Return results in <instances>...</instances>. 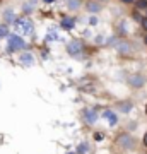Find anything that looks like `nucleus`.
Returning a JSON list of instances; mask_svg holds the SVG:
<instances>
[{"instance_id": "f257e3e1", "label": "nucleus", "mask_w": 147, "mask_h": 154, "mask_svg": "<svg viewBox=\"0 0 147 154\" xmlns=\"http://www.w3.org/2000/svg\"><path fill=\"white\" fill-rule=\"evenodd\" d=\"M24 48H26V41L21 38V34H9V38H7V51L9 53H14V51Z\"/></svg>"}, {"instance_id": "f03ea898", "label": "nucleus", "mask_w": 147, "mask_h": 154, "mask_svg": "<svg viewBox=\"0 0 147 154\" xmlns=\"http://www.w3.org/2000/svg\"><path fill=\"white\" fill-rule=\"evenodd\" d=\"M14 29H16L17 34H31L34 31V26L33 22L29 21V19H26V17H19V19H16V22H14Z\"/></svg>"}, {"instance_id": "7ed1b4c3", "label": "nucleus", "mask_w": 147, "mask_h": 154, "mask_svg": "<svg viewBox=\"0 0 147 154\" xmlns=\"http://www.w3.org/2000/svg\"><path fill=\"white\" fill-rule=\"evenodd\" d=\"M67 51H69V55L81 58L82 51H84V48H82V43L79 41V39H74V41H70V43H67Z\"/></svg>"}, {"instance_id": "20e7f679", "label": "nucleus", "mask_w": 147, "mask_h": 154, "mask_svg": "<svg viewBox=\"0 0 147 154\" xmlns=\"http://www.w3.org/2000/svg\"><path fill=\"white\" fill-rule=\"evenodd\" d=\"M116 144L123 149H133L135 139L132 137L130 134H121V135H118V139H116Z\"/></svg>"}, {"instance_id": "39448f33", "label": "nucleus", "mask_w": 147, "mask_h": 154, "mask_svg": "<svg viewBox=\"0 0 147 154\" xmlns=\"http://www.w3.org/2000/svg\"><path fill=\"white\" fill-rule=\"evenodd\" d=\"M115 48H116V51L121 53V55H130L132 53V45L128 43V41H116Z\"/></svg>"}, {"instance_id": "423d86ee", "label": "nucleus", "mask_w": 147, "mask_h": 154, "mask_svg": "<svg viewBox=\"0 0 147 154\" xmlns=\"http://www.w3.org/2000/svg\"><path fill=\"white\" fill-rule=\"evenodd\" d=\"M128 84H130L132 88H135V89L144 88V84H145V79H144L140 74H135V75H130V77H128Z\"/></svg>"}, {"instance_id": "0eeeda50", "label": "nucleus", "mask_w": 147, "mask_h": 154, "mask_svg": "<svg viewBox=\"0 0 147 154\" xmlns=\"http://www.w3.org/2000/svg\"><path fill=\"white\" fill-rule=\"evenodd\" d=\"M84 118H86V123L93 125L98 120V111L94 110V108H87V110H84Z\"/></svg>"}, {"instance_id": "6e6552de", "label": "nucleus", "mask_w": 147, "mask_h": 154, "mask_svg": "<svg viewBox=\"0 0 147 154\" xmlns=\"http://www.w3.org/2000/svg\"><path fill=\"white\" fill-rule=\"evenodd\" d=\"M19 62H21L22 65H26V67L34 65V57H33V53H29V51H24V53H21V55H19Z\"/></svg>"}, {"instance_id": "1a4fd4ad", "label": "nucleus", "mask_w": 147, "mask_h": 154, "mask_svg": "<svg viewBox=\"0 0 147 154\" xmlns=\"http://www.w3.org/2000/svg\"><path fill=\"white\" fill-rule=\"evenodd\" d=\"M86 11L91 12V14H98L101 11V4L94 2V0H89V2H86Z\"/></svg>"}, {"instance_id": "9d476101", "label": "nucleus", "mask_w": 147, "mask_h": 154, "mask_svg": "<svg viewBox=\"0 0 147 154\" xmlns=\"http://www.w3.org/2000/svg\"><path fill=\"white\" fill-rule=\"evenodd\" d=\"M60 26L63 29H67V31H70V29H74V26H75V21H74L72 17H63L60 21Z\"/></svg>"}, {"instance_id": "9b49d317", "label": "nucleus", "mask_w": 147, "mask_h": 154, "mask_svg": "<svg viewBox=\"0 0 147 154\" xmlns=\"http://www.w3.org/2000/svg\"><path fill=\"white\" fill-rule=\"evenodd\" d=\"M103 116H104V118H108V122H109V125H111V127H115L116 123H118V116L115 115L113 111L106 110V111L103 113Z\"/></svg>"}, {"instance_id": "f8f14e48", "label": "nucleus", "mask_w": 147, "mask_h": 154, "mask_svg": "<svg viewBox=\"0 0 147 154\" xmlns=\"http://www.w3.org/2000/svg\"><path fill=\"white\" fill-rule=\"evenodd\" d=\"M4 19H5V24H14L17 17H16V14H14L12 9H7V11L4 12Z\"/></svg>"}, {"instance_id": "ddd939ff", "label": "nucleus", "mask_w": 147, "mask_h": 154, "mask_svg": "<svg viewBox=\"0 0 147 154\" xmlns=\"http://www.w3.org/2000/svg\"><path fill=\"white\" fill-rule=\"evenodd\" d=\"M82 5V0H67V7L69 11H77Z\"/></svg>"}, {"instance_id": "4468645a", "label": "nucleus", "mask_w": 147, "mask_h": 154, "mask_svg": "<svg viewBox=\"0 0 147 154\" xmlns=\"http://www.w3.org/2000/svg\"><path fill=\"white\" fill-rule=\"evenodd\" d=\"M118 110L123 111V113H128V111H132V103L130 101H123V103L118 105Z\"/></svg>"}, {"instance_id": "2eb2a0df", "label": "nucleus", "mask_w": 147, "mask_h": 154, "mask_svg": "<svg viewBox=\"0 0 147 154\" xmlns=\"http://www.w3.org/2000/svg\"><path fill=\"white\" fill-rule=\"evenodd\" d=\"M22 11H24V14H31V12L34 11V4L29 0V2H24L22 4Z\"/></svg>"}, {"instance_id": "dca6fc26", "label": "nucleus", "mask_w": 147, "mask_h": 154, "mask_svg": "<svg viewBox=\"0 0 147 154\" xmlns=\"http://www.w3.org/2000/svg\"><path fill=\"white\" fill-rule=\"evenodd\" d=\"M9 38V24H0V39Z\"/></svg>"}, {"instance_id": "f3484780", "label": "nucleus", "mask_w": 147, "mask_h": 154, "mask_svg": "<svg viewBox=\"0 0 147 154\" xmlns=\"http://www.w3.org/2000/svg\"><path fill=\"white\" fill-rule=\"evenodd\" d=\"M135 5H137V11H144V9H147V0H135Z\"/></svg>"}, {"instance_id": "a211bd4d", "label": "nucleus", "mask_w": 147, "mask_h": 154, "mask_svg": "<svg viewBox=\"0 0 147 154\" xmlns=\"http://www.w3.org/2000/svg\"><path fill=\"white\" fill-rule=\"evenodd\" d=\"M87 151H89V146H87L86 142H82L81 146H79V149H77V152H79V154H86Z\"/></svg>"}, {"instance_id": "6ab92c4d", "label": "nucleus", "mask_w": 147, "mask_h": 154, "mask_svg": "<svg viewBox=\"0 0 147 154\" xmlns=\"http://www.w3.org/2000/svg\"><path fill=\"white\" fill-rule=\"evenodd\" d=\"M94 41H96V43H98V45H103L104 41H106V39H104V36H101V34H98V36H96V39H94Z\"/></svg>"}, {"instance_id": "aec40b11", "label": "nucleus", "mask_w": 147, "mask_h": 154, "mask_svg": "<svg viewBox=\"0 0 147 154\" xmlns=\"http://www.w3.org/2000/svg\"><path fill=\"white\" fill-rule=\"evenodd\" d=\"M89 24H91V26H98V17L93 16L91 19H89Z\"/></svg>"}, {"instance_id": "412c9836", "label": "nucleus", "mask_w": 147, "mask_h": 154, "mask_svg": "<svg viewBox=\"0 0 147 154\" xmlns=\"http://www.w3.org/2000/svg\"><path fill=\"white\" fill-rule=\"evenodd\" d=\"M94 139H96V140H103V139H104V134L96 132V134H94Z\"/></svg>"}, {"instance_id": "4be33fe9", "label": "nucleus", "mask_w": 147, "mask_h": 154, "mask_svg": "<svg viewBox=\"0 0 147 154\" xmlns=\"http://www.w3.org/2000/svg\"><path fill=\"white\" fill-rule=\"evenodd\" d=\"M140 24H142V28H144V29L147 31V17H144V21H142Z\"/></svg>"}, {"instance_id": "5701e85b", "label": "nucleus", "mask_w": 147, "mask_h": 154, "mask_svg": "<svg viewBox=\"0 0 147 154\" xmlns=\"http://www.w3.org/2000/svg\"><path fill=\"white\" fill-rule=\"evenodd\" d=\"M121 2H125V4H133L135 0H121Z\"/></svg>"}, {"instance_id": "b1692460", "label": "nucleus", "mask_w": 147, "mask_h": 154, "mask_svg": "<svg viewBox=\"0 0 147 154\" xmlns=\"http://www.w3.org/2000/svg\"><path fill=\"white\" fill-rule=\"evenodd\" d=\"M144 146H145V147H147V134H145V135H144Z\"/></svg>"}, {"instance_id": "393cba45", "label": "nucleus", "mask_w": 147, "mask_h": 154, "mask_svg": "<svg viewBox=\"0 0 147 154\" xmlns=\"http://www.w3.org/2000/svg\"><path fill=\"white\" fill-rule=\"evenodd\" d=\"M43 2H44V4H53L55 0H43Z\"/></svg>"}, {"instance_id": "a878e982", "label": "nucleus", "mask_w": 147, "mask_h": 154, "mask_svg": "<svg viewBox=\"0 0 147 154\" xmlns=\"http://www.w3.org/2000/svg\"><path fill=\"white\" fill-rule=\"evenodd\" d=\"M144 43H145V45H147V36H145V38H144Z\"/></svg>"}, {"instance_id": "bb28decb", "label": "nucleus", "mask_w": 147, "mask_h": 154, "mask_svg": "<svg viewBox=\"0 0 147 154\" xmlns=\"http://www.w3.org/2000/svg\"><path fill=\"white\" fill-rule=\"evenodd\" d=\"M145 113H147V105H145Z\"/></svg>"}]
</instances>
